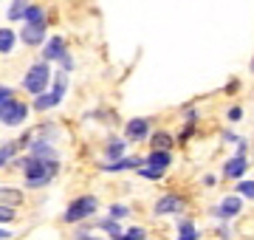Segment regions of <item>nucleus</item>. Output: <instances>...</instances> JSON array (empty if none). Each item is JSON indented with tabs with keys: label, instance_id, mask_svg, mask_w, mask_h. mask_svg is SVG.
<instances>
[{
	"label": "nucleus",
	"instance_id": "1",
	"mask_svg": "<svg viewBox=\"0 0 254 240\" xmlns=\"http://www.w3.org/2000/svg\"><path fill=\"white\" fill-rule=\"evenodd\" d=\"M57 170H60L57 158H37V156H31L26 161V186H31V189L46 186L48 181L57 176Z\"/></svg>",
	"mask_w": 254,
	"mask_h": 240
},
{
	"label": "nucleus",
	"instance_id": "2",
	"mask_svg": "<svg viewBox=\"0 0 254 240\" xmlns=\"http://www.w3.org/2000/svg\"><path fill=\"white\" fill-rule=\"evenodd\" d=\"M170 161H173V158H170V150H153V153L147 156L144 167H138V176L155 181V178H161L164 173H167Z\"/></svg>",
	"mask_w": 254,
	"mask_h": 240
},
{
	"label": "nucleus",
	"instance_id": "3",
	"mask_svg": "<svg viewBox=\"0 0 254 240\" xmlns=\"http://www.w3.org/2000/svg\"><path fill=\"white\" fill-rule=\"evenodd\" d=\"M96 209H99V201H96L93 195H82V198H76V201L65 209V221L79 223V221H85V218H91Z\"/></svg>",
	"mask_w": 254,
	"mask_h": 240
},
{
	"label": "nucleus",
	"instance_id": "4",
	"mask_svg": "<svg viewBox=\"0 0 254 240\" xmlns=\"http://www.w3.org/2000/svg\"><path fill=\"white\" fill-rule=\"evenodd\" d=\"M48 76H51V71H48V65H46V62H37V65H31V68H28L26 79H23V88H26L28 93H34V96H40V93L46 91Z\"/></svg>",
	"mask_w": 254,
	"mask_h": 240
},
{
	"label": "nucleus",
	"instance_id": "5",
	"mask_svg": "<svg viewBox=\"0 0 254 240\" xmlns=\"http://www.w3.org/2000/svg\"><path fill=\"white\" fill-rule=\"evenodd\" d=\"M65 85H68V76L63 74H57V85H54V91L51 93H40L34 99V111H48V108H54V105H60V99H63V93H65Z\"/></svg>",
	"mask_w": 254,
	"mask_h": 240
},
{
	"label": "nucleus",
	"instance_id": "6",
	"mask_svg": "<svg viewBox=\"0 0 254 240\" xmlns=\"http://www.w3.org/2000/svg\"><path fill=\"white\" fill-rule=\"evenodd\" d=\"M26 116H28V108L23 105V102H9V105H3V108H0V119H3V124H6V127L20 124Z\"/></svg>",
	"mask_w": 254,
	"mask_h": 240
},
{
	"label": "nucleus",
	"instance_id": "7",
	"mask_svg": "<svg viewBox=\"0 0 254 240\" xmlns=\"http://www.w3.org/2000/svg\"><path fill=\"white\" fill-rule=\"evenodd\" d=\"M240 209H243V201L240 198H223V201L212 209V215H218V218H235V215H240Z\"/></svg>",
	"mask_w": 254,
	"mask_h": 240
},
{
	"label": "nucleus",
	"instance_id": "8",
	"mask_svg": "<svg viewBox=\"0 0 254 240\" xmlns=\"http://www.w3.org/2000/svg\"><path fill=\"white\" fill-rule=\"evenodd\" d=\"M147 133H150V121H147V119H130V121H127V127H125V136L130 141L147 139Z\"/></svg>",
	"mask_w": 254,
	"mask_h": 240
},
{
	"label": "nucleus",
	"instance_id": "9",
	"mask_svg": "<svg viewBox=\"0 0 254 240\" xmlns=\"http://www.w3.org/2000/svg\"><path fill=\"white\" fill-rule=\"evenodd\" d=\"M184 209V201L178 198V195H164V198H158L155 201V215H170V212H181Z\"/></svg>",
	"mask_w": 254,
	"mask_h": 240
},
{
	"label": "nucleus",
	"instance_id": "10",
	"mask_svg": "<svg viewBox=\"0 0 254 240\" xmlns=\"http://www.w3.org/2000/svg\"><path fill=\"white\" fill-rule=\"evenodd\" d=\"M246 167H249V164H246L243 153H237L235 158H229V161H226V167H223V176H226V178H240L246 173Z\"/></svg>",
	"mask_w": 254,
	"mask_h": 240
},
{
	"label": "nucleus",
	"instance_id": "11",
	"mask_svg": "<svg viewBox=\"0 0 254 240\" xmlns=\"http://www.w3.org/2000/svg\"><path fill=\"white\" fill-rule=\"evenodd\" d=\"M43 57H46V60H60V62H63L65 57H68V54H65V43H63L60 37H51V40L46 43V51H43Z\"/></svg>",
	"mask_w": 254,
	"mask_h": 240
},
{
	"label": "nucleus",
	"instance_id": "12",
	"mask_svg": "<svg viewBox=\"0 0 254 240\" xmlns=\"http://www.w3.org/2000/svg\"><path fill=\"white\" fill-rule=\"evenodd\" d=\"M46 40V26H26L23 28V43L26 46H40Z\"/></svg>",
	"mask_w": 254,
	"mask_h": 240
},
{
	"label": "nucleus",
	"instance_id": "13",
	"mask_svg": "<svg viewBox=\"0 0 254 240\" xmlns=\"http://www.w3.org/2000/svg\"><path fill=\"white\" fill-rule=\"evenodd\" d=\"M138 164H141L138 158H119V161L102 164V170H105V173H119V170H133V167H138Z\"/></svg>",
	"mask_w": 254,
	"mask_h": 240
},
{
	"label": "nucleus",
	"instance_id": "14",
	"mask_svg": "<svg viewBox=\"0 0 254 240\" xmlns=\"http://www.w3.org/2000/svg\"><path fill=\"white\" fill-rule=\"evenodd\" d=\"M23 20H26V26H46V11L40 9V6H28Z\"/></svg>",
	"mask_w": 254,
	"mask_h": 240
},
{
	"label": "nucleus",
	"instance_id": "15",
	"mask_svg": "<svg viewBox=\"0 0 254 240\" xmlns=\"http://www.w3.org/2000/svg\"><path fill=\"white\" fill-rule=\"evenodd\" d=\"M122 153H125V141L110 139V141H108V147H105V156H108L110 161H119V158H122Z\"/></svg>",
	"mask_w": 254,
	"mask_h": 240
},
{
	"label": "nucleus",
	"instance_id": "16",
	"mask_svg": "<svg viewBox=\"0 0 254 240\" xmlns=\"http://www.w3.org/2000/svg\"><path fill=\"white\" fill-rule=\"evenodd\" d=\"M178 240H198L195 223H192V221H181V223H178Z\"/></svg>",
	"mask_w": 254,
	"mask_h": 240
},
{
	"label": "nucleus",
	"instance_id": "17",
	"mask_svg": "<svg viewBox=\"0 0 254 240\" xmlns=\"http://www.w3.org/2000/svg\"><path fill=\"white\" fill-rule=\"evenodd\" d=\"M31 3H26V0H14L11 3V9H9V20H20V17H26V11Z\"/></svg>",
	"mask_w": 254,
	"mask_h": 240
},
{
	"label": "nucleus",
	"instance_id": "18",
	"mask_svg": "<svg viewBox=\"0 0 254 240\" xmlns=\"http://www.w3.org/2000/svg\"><path fill=\"white\" fill-rule=\"evenodd\" d=\"M11 48H14V34H11V28H3L0 31V51L9 54Z\"/></svg>",
	"mask_w": 254,
	"mask_h": 240
},
{
	"label": "nucleus",
	"instance_id": "19",
	"mask_svg": "<svg viewBox=\"0 0 254 240\" xmlns=\"http://www.w3.org/2000/svg\"><path fill=\"white\" fill-rule=\"evenodd\" d=\"M170 144H173V139L167 133H155L153 136V150H170Z\"/></svg>",
	"mask_w": 254,
	"mask_h": 240
},
{
	"label": "nucleus",
	"instance_id": "20",
	"mask_svg": "<svg viewBox=\"0 0 254 240\" xmlns=\"http://www.w3.org/2000/svg\"><path fill=\"white\" fill-rule=\"evenodd\" d=\"M237 192L246 195V198H254V181H240L237 184Z\"/></svg>",
	"mask_w": 254,
	"mask_h": 240
},
{
	"label": "nucleus",
	"instance_id": "21",
	"mask_svg": "<svg viewBox=\"0 0 254 240\" xmlns=\"http://www.w3.org/2000/svg\"><path fill=\"white\" fill-rule=\"evenodd\" d=\"M122 240H144V229L133 226V229H127L125 235H122Z\"/></svg>",
	"mask_w": 254,
	"mask_h": 240
},
{
	"label": "nucleus",
	"instance_id": "22",
	"mask_svg": "<svg viewBox=\"0 0 254 240\" xmlns=\"http://www.w3.org/2000/svg\"><path fill=\"white\" fill-rule=\"evenodd\" d=\"M11 156H14V144H6V147L0 150V164H6V161H11Z\"/></svg>",
	"mask_w": 254,
	"mask_h": 240
},
{
	"label": "nucleus",
	"instance_id": "23",
	"mask_svg": "<svg viewBox=\"0 0 254 240\" xmlns=\"http://www.w3.org/2000/svg\"><path fill=\"white\" fill-rule=\"evenodd\" d=\"M125 215H127V206H122V203L110 206V218H125Z\"/></svg>",
	"mask_w": 254,
	"mask_h": 240
},
{
	"label": "nucleus",
	"instance_id": "24",
	"mask_svg": "<svg viewBox=\"0 0 254 240\" xmlns=\"http://www.w3.org/2000/svg\"><path fill=\"white\" fill-rule=\"evenodd\" d=\"M11 96H14V91H11V88H3V91H0V108H3V105H9V102H14Z\"/></svg>",
	"mask_w": 254,
	"mask_h": 240
},
{
	"label": "nucleus",
	"instance_id": "25",
	"mask_svg": "<svg viewBox=\"0 0 254 240\" xmlns=\"http://www.w3.org/2000/svg\"><path fill=\"white\" fill-rule=\"evenodd\" d=\"M63 71H65V74L73 71V60H71V57H65V60H63Z\"/></svg>",
	"mask_w": 254,
	"mask_h": 240
},
{
	"label": "nucleus",
	"instance_id": "26",
	"mask_svg": "<svg viewBox=\"0 0 254 240\" xmlns=\"http://www.w3.org/2000/svg\"><path fill=\"white\" fill-rule=\"evenodd\" d=\"M229 119H232V121L240 119V108H232V111H229Z\"/></svg>",
	"mask_w": 254,
	"mask_h": 240
},
{
	"label": "nucleus",
	"instance_id": "27",
	"mask_svg": "<svg viewBox=\"0 0 254 240\" xmlns=\"http://www.w3.org/2000/svg\"><path fill=\"white\" fill-rule=\"evenodd\" d=\"M0 218H3V223L11 221V209H6V206H3V215H0Z\"/></svg>",
	"mask_w": 254,
	"mask_h": 240
}]
</instances>
